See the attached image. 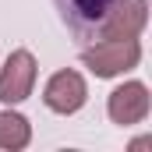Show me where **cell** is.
Wrapping results in <instances>:
<instances>
[{"label": "cell", "instance_id": "6da1fadb", "mask_svg": "<svg viewBox=\"0 0 152 152\" xmlns=\"http://www.w3.org/2000/svg\"><path fill=\"white\" fill-rule=\"evenodd\" d=\"M81 64L96 78H120L142 64V42L138 39H92V46L81 50Z\"/></svg>", "mask_w": 152, "mask_h": 152}, {"label": "cell", "instance_id": "7a4b0ae2", "mask_svg": "<svg viewBox=\"0 0 152 152\" xmlns=\"http://www.w3.org/2000/svg\"><path fill=\"white\" fill-rule=\"evenodd\" d=\"M36 75H39V64L32 57V50H14L0 67V103L4 106L25 103L36 88Z\"/></svg>", "mask_w": 152, "mask_h": 152}, {"label": "cell", "instance_id": "3957f363", "mask_svg": "<svg viewBox=\"0 0 152 152\" xmlns=\"http://www.w3.org/2000/svg\"><path fill=\"white\" fill-rule=\"evenodd\" d=\"M42 103H46V110H53V113H60V117L78 113L88 103V85H85L81 71H75V67L53 71L50 81L42 85Z\"/></svg>", "mask_w": 152, "mask_h": 152}, {"label": "cell", "instance_id": "277c9868", "mask_svg": "<svg viewBox=\"0 0 152 152\" xmlns=\"http://www.w3.org/2000/svg\"><path fill=\"white\" fill-rule=\"evenodd\" d=\"M57 11H60V21L75 32L78 39H99L103 32V21L106 14L113 11L117 0H53Z\"/></svg>", "mask_w": 152, "mask_h": 152}, {"label": "cell", "instance_id": "5b68a950", "mask_svg": "<svg viewBox=\"0 0 152 152\" xmlns=\"http://www.w3.org/2000/svg\"><path fill=\"white\" fill-rule=\"evenodd\" d=\"M149 106H152V96L145 88V81H124L117 85L106 99V113L117 127H134L149 117Z\"/></svg>", "mask_w": 152, "mask_h": 152}, {"label": "cell", "instance_id": "8992f818", "mask_svg": "<svg viewBox=\"0 0 152 152\" xmlns=\"http://www.w3.org/2000/svg\"><path fill=\"white\" fill-rule=\"evenodd\" d=\"M149 25V4L145 0H117L113 11L103 21L99 39H138Z\"/></svg>", "mask_w": 152, "mask_h": 152}, {"label": "cell", "instance_id": "52a82bcc", "mask_svg": "<svg viewBox=\"0 0 152 152\" xmlns=\"http://www.w3.org/2000/svg\"><path fill=\"white\" fill-rule=\"evenodd\" d=\"M28 142H32V124H28V117H21L18 110H11V106H4V110H0V149L21 152Z\"/></svg>", "mask_w": 152, "mask_h": 152}]
</instances>
